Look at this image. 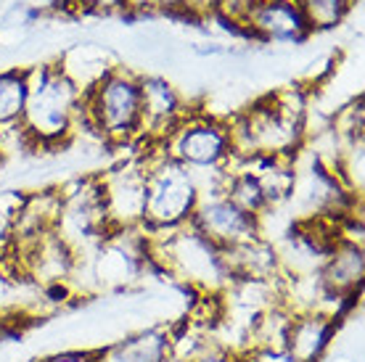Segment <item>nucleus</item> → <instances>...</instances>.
<instances>
[{"label": "nucleus", "mask_w": 365, "mask_h": 362, "mask_svg": "<svg viewBox=\"0 0 365 362\" xmlns=\"http://www.w3.org/2000/svg\"><path fill=\"white\" fill-rule=\"evenodd\" d=\"M58 201L61 204H58L56 233L72 246L77 257L91 254L103 238L109 236L96 175L80 177V180L58 188Z\"/></svg>", "instance_id": "obj_7"}, {"label": "nucleus", "mask_w": 365, "mask_h": 362, "mask_svg": "<svg viewBox=\"0 0 365 362\" xmlns=\"http://www.w3.org/2000/svg\"><path fill=\"white\" fill-rule=\"evenodd\" d=\"M238 21L247 35L259 43L297 46L312 35L294 0H247Z\"/></svg>", "instance_id": "obj_11"}, {"label": "nucleus", "mask_w": 365, "mask_h": 362, "mask_svg": "<svg viewBox=\"0 0 365 362\" xmlns=\"http://www.w3.org/2000/svg\"><path fill=\"white\" fill-rule=\"evenodd\" d=\"M85 114L96 135L109 148L135 145L140 135V74L117 63L83 95Z\"/></svg>", "instance_id": "obj_6"}, {"label": "nucleus", "mask_w": 365, "mask_h": 362, "mask_svg": "<svg viewBox=\"0 0 365 362\" xmlns=\"http://www.w3.org/2000/svg\"><path fill=\"white\" fill-rule=\"evenodd\" d=\"M304 24L310 32H329L336 29L352 11L347 0H297Z\"/></svg>", "instance_id": "obj_21"}, {"label": "nucleus", "mask_w": 365, "mask_h": 362, "mask_svg": "<svg viewBox=\"0 0 365 362\" xmlns=\"http://www.w3.org/2000/svg\"><path fill=\"white\" fill-rule=\"evenodd\" d=\"M230 140L233 156H297L307 145V119H310V93L302 85H289L265 98L255 100L247 109L230 114Z\"/></svg>", "instance_id": "obj_1"}, {"label": "nucleus", "mask_w": 365, "mask_h": 362, "mask_svg": "<svg viewBox=\"0 0 365 362\" xmlns=\"http://www.w3.org/2000/svg\"><path fill=\"white\" fill-rule=\"evenodd\" d=\"M165 154L193 175L201 193L222 188V177L233 162L228 119L207 109H191L165 138Z\"/></svg>", "instance_id": "obj_4"}, {"label": "nucleus", "mask_w": 365, "mask_h": 362, "mask_svg": "<svg viewBox=\"0 0 365 362\" xmlns=\"http://www.w3.org/2000/svg\"><path fill=\"white\" fill-rule=\"evenodd\" d=\"M56 63L61 66V72L74 82V88L83 93V95L88 90H93L117 66V61L111 58V53L106 48L93 46V43H77V46L69 48Z\"/></svg>", "instance_id": "obj_17"}, {"label": "nucleus", "mask_w": 365, "mask_h": 362, "mask_svg": "<svg viewBox=\"0 0 365 362\" xmlns=\"http://www.w3.org/2000/svg\"><path fill=\"white\" fill-rule=\"evenodd\" d=\"M336 333L339 320H334L326 312H318V309L294 312L283 346L297 362H323V357L331 354Z\"/></svg>", "instance_id": "obj_13"}, {"label": "nucleus", "mask_w": 365, "mask_h": 362, "mask_svg": "<svg viewBox=\"0 0 365 362\" xmlns=\"http://www.w3.org/2000/svg\"><path fill=\"white\" fill-rule=\"evenodd\" d=\"M236 162L257 180L270 209H278L286 201H292L294 185H297V156H249Z\"/></svg>", "instance_id": "obj_14"}, {"label": "nucleus", "mask_w": 365, "mask_h": 362, "mask_svg": "<svg viewBox=\"0 0 365 362\" xmlns=\"http://www.w3.org/2000/svg\"><path fill=\"white\" fill-rule=\"evenodd\" d=\"M170 360V328L154 326L125 336L122 341L93 352V362H167Z\"/></svg>", "instance_id": "obj_15"}, {"label": "nucleus", "mask_w": 365, "mask_h": 362, "mask_svg": "<svg viewBox=\"0 0 365 362\" xmlns=\"http://www.w3.org/2000/svg\"><path fill=\"white\" fill-rule=\"evenodd\" d=\"M188 225L217 246L220 252H230L259 238V217L238 209L222 190L201 193Z\"/></svg>", "instance_id": "obj_9"}, {"label": "nucleus", "mask_w": 365, "mask_h": 362, "mask_svg": "<svg viewBox=\"0 0 365 362\" xmlns=\"http://www.w3.org/2000/svg\"><path fill=\"white\" fill-rule=\"evenodd\" d=\"M146 259L162 272V278L193 291L196 296H215L230 283L225 252H220L191 225L146 233Z\"/></svg>", "instance_id": "obj_2"}, {"label": "nucleus", "mask_w": 365, "mask_h": 362, "mask_svg": "<svg viewBox=\"0 0 365 362\" xmlns=\"http://www.w3.org/2000/svg\"><path fill=\"white\" fill-rule=\"evenodd\" d=\"M188 111V103L173 82L156 74H140V135L135 145H162Z\"/></svg>", "instance_id": "obj_10"}, {"label": "nucleus", "mask_w": 365, "mask_h": 362, "mask_svg": "<svg viewBox=\"0 0 365 362\" xmlns=\"http://www.w3.org/2000/svg\"><path fill=\"white\" fill-rule=\"evenodd\" d=\"M347 3H349V6H355V3H357V0H347Z\"/></svg>", "instance_id": "obj_29"}, {"label": "nucleus", "mask_w": 365, "mask_h": 362, "mask_svg": "<svg viewBox=\"0 0 365 362\" xmlns=\"http://www.w3.org/2000/svg\"><path fill=\"white\" fill-rule=\"evenodd\" d=\"M83 111V93L58 63L27 66V103L21 127L35 148H64L72 143L74 125Z\"/></svg>", "instance_id": "obj_3"}, {"label": "nucleus", "mask_w": 365, "mask_h": 362, "mask_svg": "<svg viewBox=\"0 0 365 362\" xmlns=\"http://www.w3.org/2000/svg\"><path fill=\"white\" fill-rule=\"evenodd\" d=\"M138 159L146 175L143 233H162L188 225L201 196L193 175L170 159L162 145H138Z\"/></svg>", "instance_id": "obj_5"}, {"label": "nucleus", "mask_w": 365, "mask_h": 362, "mask_svg": "<svg viewBox=\"0 0 365 362\" xmlns=\"http://www.w3.org/2000/svg\"><path fill=\"white\" fill-rule=\"evenodd\" d=\"M225 262H228L230 281L233 278H249V281H267L281 283V259L275 252V244L270 238H255L249 244L238 246L225 252Z\"/></svg>", "instance_id": "obj_16"}, {"label": "nucleus", "mask_w": 365, "mask_h": 362, "mask_svg": "<svg viewBox=\"0 0 365 362\" xmlns=\"http://www.w3.org/2000/svg\"><path fill=\"white\" fill-rule=\"evenodd\" d=\"M292 315L294 312L283 301H275L273 307H267L262 315L257 317L255 328L249 333V346H283Z\"/></svg>", "instance_id": "obj_20"}, {"label": "nucleus", "mask_w": 365, "mask_h": 362, "mask_svg": "<svg viewBox=\"0 0 365 362\" xmlns=\"http://www.w3.org/2000/svg\"><path fill=\"white\" fill-rule=\"evenodd\" d=\"M98 180L101 204L106 214V225L111 230H143L146 214V175L140 159L130 156L109 170L96 175Z\"/></svg>", "instance_id": "obj_8"}, {"label": "nucleus", "mask_w": 365, "mask_h": 362, "mask_svg": "<svg viewBox=\"0 0 365 362\" xmlns=\"http://www.w3.org/2000/svg\"><path fill=\"white\" fill-rule=\"evenodd\" d=\"M35 6L40 11H53V14H74V0H35Z\"/></svg>", "instance_id": "obj_27"}, {"label": "nucleus", "mask_w": 365, "mask_h": 362, "mask_svg": "<svg viewBox=\"0 0 365 362\" xmlns=\"http://www.w3.org/2000/svg\"><path fill=\"white\" fill-rule=\"evenodd\" d=\"M40 362H93V352H64V354L46 357V360Z\"/></svg>", "instance_id": "obj_28"}, {"label": "nucleus", "mask_w": 365, "mask_h": 362, "mask_svg": "<svg viewBox=\"0 0 365 362\" xmlns=\"http://www.w3.org/2000/svg\"><path fill=\"white\" fill-rule=\"evenodd\" d=\"M21 204V193L9 190L0 193V259H6L14 244V225H16V212Z\"/></svg>", "instance_id": "obj_22"}, {"label": "nucleus", "mask_w": 365, "mask_h": 362, "mask_svg": "<svg viewBox=\"0 0 365 362\" xmlns=\"http://www.w3.org/2000/svg\"><path fill=\"white\" fill-rule=\"evenodd\" d=\"M156 9L167 16H193V0H156Z\"/></svg>", "instance_id": "obj_25"}, {"label": "nucleus", "mask_w": 365, "mask_h": 362, "mask_svg": "<svg viewBox=\"0 0 365 362\" xmlns=\"http://www.w3.org/2000/svg\"><path fill=\"white\" fill-rule=\"evenodd\" d=\"M125 0H74V14H122Z\"/></svg>", "instance_id": "obj_24"}, {"label": "nucleus", "mask_w": 365, "mask_h": 362, "mask_svg": "<svg viewBox=\"0 0 365 362\" xmlns=\"http://www.w3.org/2000/svg\"><path fill=\"white\" fill-rule=\"evenodd\" d=\"M220 190H222L238 209H244V212L255 214V217H262L267 209H270L267 207L265 196H262V188L257 185L255 177H252L236 159L228 164L225 177H222V188Z\"/></svg>", "instance_id": "obj_18"}, {"label": "nucleus", "mask_w": 365, "mask_h": 362, "mask_svg": "<svg viewBox=\"0 0 365 362\" xmlns=\"http://www.w3.org/2000/svg\"><path fill=\"white\" fill-rule=\"evenodd\" d=\"M241 362H297L286 346H247L238 352Z\"/></svg>", "instance_id": "obj_23"}, {"label": "nucleus", "mask_w": 365, "mask_h": 362, "mask_svg": "<svg viewBox=\"0 0 365 362\" xmlns=\"http://www.w3.org/2000/svg\"><path fill=\"white\" fill-rule=\"evenodd\" d=\"M27 103V69L0 72V127L21 122Z\"/></svg>", "instance_id": "obj_19"}, {"label": "nucleus", "mask_w": 365, "mask_h": 362, "mask_svg": "<svg viewBox=\"0 0 365 362\" xmlns=\"http://www.w3.org/2000/svg\"><path fill=\"white\" fill-rule=\"evenodd\" d=\"M320 286L336 299H357L365 281V246L339 238L318 270Z\"/></svg>", "instance_id": "obj_12"}, {"label": "nucleus", "mask_w": 365, "mask_h": 362, "mask_svg": "<svg viewBox=\"0 0 365 362\" xmlns=\"http://www.w3.org/2000/svg\"><path fill=\"white\" fill-rule=\"evenodd\" d=\"M167 362H175V360H167Z\"/></svg>", "instance_id": "obj_30"}, {"label": "nucleus", "mask_w": 365, "mask_h": 362, "mask_svg": "<svg viewBox=\"0 0 365 362\" xmlns=\"http://www.w3.org/2000/svg\"><path fill=\"white\" fill-rule=\"evenodd\" d=\"M191 362H241L238 360V352H230L225 346H210L207 352H201L199 357H193Z\"/></svg>", "instance_id": "obj_26"}]
</instances>
